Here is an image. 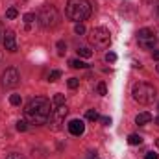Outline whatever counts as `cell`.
Returning <instances> with one entry per match:
<instances>
[{"label": "cell", "mask_w": 159, "mask_h": 159, "mask_svg": "<svg viewBox=\"0 0 159 159\" xmlns=\"http://www.w3.org/2000/svg\"><path fill=\"white\" fill-rule=\"evenodd\" d=\"M17 15H19V11H17L15 7H9V9L6 11V17H7V19H15Z\"/></svg>", "instance_id": "cell-24"}, {"label": "cell", "mask_w": 159, "mask_h": 159, "mask_svg": "<svg viewBox=\"0 0 159 159\" xmlns=\"http://www.w3.org/2000/svg\"><path fill=\"white\" fill-rule=\"evenodd\" d=\"M102 122H104V126H109V124H111V119H109V117H102Z\"/></svg>", "instance_id": "cell-30"}, {"label": "cell", "mask_w": 159, "mask_h": 159, "mask_svg": "<svg viewBox=\"0 0 159 159\" xmlns=\"http://www.w3.org/2000/svg\"><path fill=\"white\" fill-rule=\"evenodd\" d=\"M131 94H133V100L139 102V104H143V106H148V104H152V102L157 98V91H156V87L150 85V83H144V81L137 83V85L133 87Z\"/></svg>", "instance_id": "cell-3"}, {"label": "cell", "mask_w": 159, "mask_h": 159, "mask_svg": "<svg viewBox=\"0 0 159 159\" xmlns=\"http://www.w3.org/2000/svg\"><path fill=\"white\" fill-rule=\"evenodd\" d=\"M156 124H157V126H159V117H157V119H156Z\"/></svg>", "instance_id": "cell-33"}, {"label": "cell", "mask_w": 159, "mask_h": 159, "mask_svg": "<svg viewBox=\"0 0 159 159\" xmlns=\"http://www.w3.org/2000/svg\"><path fill=\"white\" fill-rule=\"evenodd\" d=\"M22 19H24V22H26V26H30V24L35 20V15H34V13H26Z\"/></svg>", "instance_id": "cell-21"}, {"label": "cell", "mask_w": 159, "mask_h": 159, "mask_svg": "<svg viewBox=\"0 0 159 159\" xmlns=\"http://www.w3.org/2000/svg\"><path fill=\"white\" fill-rule=\"evenodd\" d=\"M57 54L59 56H65V52H67V44H65V41H57Z\"/></svg>", "instance_id": "cell-16"}, {"label": "cell", "mask_w": 159, "mask_h": 159, "mask_svg": "<svg viewBox=\"0 0 159 159\" xmlns=\"http://www.w3.org/2000/svg\"><path fill=\"white\" fill-rule=\"evenodd\" d=\"M85 117H87V120H93V122H94V120H98V119H100V115H98V113H96L94 109H89Z\"/></svg>", "instance_id": "cell-20"}, {"label": "cell", "mask_w": 159, "mask_h": 159, "mask_svg": "<svg viewBox=\"0 0 159 159\" xmlns=\"http://www.w3.org/2000/svg\"><path fill=\"white\" fill-rule=\"evenodd\" d=\"M157 146H159V139H157Z\"/></svg>", "instance_id": "cell-36"}, {"label": "cell", "mask_w": 159, "mask_h": 159, "mask_svg": "<svg viewBox=\"0 0 159 159\" xmlns=\"http://www.w3.org/2000/svg\"><path fill=\"white\" fill-rule=\"evenodd\" d=\"M67 113H69V109H67V106H65V104H63V106H59V107H54V109H52V113H50V117H48V126H50V129H54V131L61 129V124L65 122Z\"/></svg>", "instance_id": "cell-6"}, {"label": "cell", "mask_w": 159, "mask_h": 159, "mask_svg": "<svg viewBox=\"0 0 159 159\" xmlns=\"http://www.w3.org/2000/svg\"><path fill=\"white\" fill-rule=\"evenodd\" d=\"M67 85H69V89H76V87L80 85V80L78 78H69Z\"/></svg>", "instance_id": "cell-23"}, {"label": "cell", "mask_w": 159, "mask_h": 159, "mask_svg": "<svg viewBox=\"0 0 159 159\" xmlns=\"http://www.w3.org/2000/svg\"><path fill=\"white\" fill-rule=\"evenodd\" d=\"M19 83H20V74H19V70H17L15 67H9V69H6V70L2 72V87L13 89V87H17Z\"/></svg>", "instance_id": "cell-7"}, {"label": "cell", "mask_w": 159, "mask_h": 159, "mask_svg": "<svg viewBox=\"0 0 159 159\" xmlns=\"http://www.w3.org/2000/svg\"><path fill=\"white\" fill-rule=\"evenodd\" d=\"M63 104H65V96H63V94H56L54 100H52V107H59V106H63Z\"/></svg>", "instance_id": "cell-12"}, {"label": "cell", "mask_w": 159, "mask_h": 159, "mask_svg": "<svg viewBox=\"0 0 159 159\" xmlns=\"http://www.w3.org/2000/svg\"><path fill=\"white\" fill-rule=\"evenodd\" d=\"M154 59H157V61H159V50H156V52H154Z\"/></svg>", "instance_id": "cell-32"}, {"label": "cell", "mask_w": 159, "mask_h": 159, "mask_svg": "<svg viewBox=\"0 0 159 159\" xmlns=\"http://www.w3.org/2000/svg\"><path fill=\"white\" fill-rule=\"evenodd\" d=\"M98 156H96V152H89V159H96Z\"/></svg>", "instance_id": "cell-31"}, {"label": "cell", "mask_w": 159, "mask_h": 159, "mask_svg": "<svg viewBox=\"0 0 159 159\" xmlns=\"http://www.w3.org/2000/svg\"><path fill=\"white\" fill-rule=\"evenodd\" d=\"M98 94H102V96L107 94V87H106V83H98Z\"/></svg>", "instance_id": "cell-27"}, {"label": "cell", "mask_w": 159, "mask_h": 159, "mask_svg": "<svg viewBox=\"0 0 159 159\" xmlns=\"http://www.w3.org/2000/svg\"><path fill=\"white\" fill-rule=\"evenodd\" d=\"M128 143H129V144H133V146H135V144H141V143H143V137H141V135L131 133V135L128 137Z\"/></svg>", "instance_id": "cell-13"}, {"label": "cell", "mask_w": 159, "mask_h": 159, "mask_svg": "<svg viewBox=\"0 0 159 159\" xmlns=\"http://www.w3.org/2000/svg\"><path fill=\"white\" fill-rule=\"evenodd\" d=\"M144 159H159V156L156 154V152H148V154H146V157H144Z\"/></svg>", "instance_id": "cell-29"}, {"label": "cell", "mask_w": 159, "mask_h": 159, "mask_svg": "<svg viewBox=\"0 0 159 159\" xmlns=\"http://www.w3.org/2000/svg\"><path fill=\"white\" fill-rule=\"evenodd\" d=\"M70 67H72V69H85L87 63H83L81 59H72V61H70Z\"/></svg>", "instance_id": "cell-15"}, {"label": "cell", "mask_w": 159, "mask_h": 159, "mask_svg": "<svg viewBox=\"0 0 159 159\" xmlns=\"http://www.w3.org/2000/svg\"><path fill=\"white\" fill-rule=\"evenodd\" d=\"M146 2H154V0H146Z\"/></svg>", "instance_id": "cell-34"}, {"label": "cell", "mask_w": 159, "mask_h": 159, "mask_svg": "<svg viewBox=\"0 0 159 159\" xmlns=\"http://www.w3.org/2000/svg\"><path fill=\"white\" fill-rule=\"evenodd\" d=\"M89 41L94 44V46H100V48H106L111 44V34L109 30L106 28H93L89 32Z\"/></svg>", "instance_id": "cell-5"}, {"label": "cell", "mask_w": 159, "mask_h": 159, "mask_svg": "<svg viewBox=\"0 0 159 159\" xmlns=\"http://www.w3.org/2000/svg\"><path fill=\"white\" fill-rule=\"evenodd\" d=\"M143 48H154L156 46V37H152V39H146V41H141L139 43Z\"/></svg>", "instance_id": "cell-14"}, {"label": "cell", "mask_w": 159, "mask_h": 159, "mask_svg": "<svg viewBox=\"0 0 159 159\" xmlns=\"http://www.w3.org/2000/svg\"><path fill=\"white\" fill-rule=\"evenodd\" d=\"M78 56L80 57H91L93 50H89V48H78Z\"/></svg>", "instance_id": "cell-19"}, {"label": "cell", "mask_w": 159, "mask_h": 159, "mask_svg": "<svg viewBox=\"0 0 159 159\" xmlns=\"http://www.w3.org/2000/svg\"><path fill=\"white\" fill-rule=\"evenodd\" d=\"M67 17L74 22L87 20L93 13V6L89 0H69L67 2Z\"/></svg>", "instance_id": "cell-2"}, {"label": "cell", "mask_w": 159, "mask_h": 159, "mask_svg": "<svg viewBox=\"0 0 159 159\" xmlns=\"http://www.w3.org/2000/svg\"><path fill=\"white\" fill-rule=\"evenodd\" d=\"M106 61H107V63H115V61H117V54L109 50V52L106 54Z\"/></svg>", "instance_id": "cell-22"}, {"label": "cell", "mask_w": 159, "mask_h": 159, "mask_svg": "<svg viewBox=\"0 0 159 159\" xmlns=\"http://www.w3.org/2000/svg\"><path fill=\"white\" fill-rule=\"evenodd\" d=\"M59 78H61V70H57V69L48 74V81H57Z\"/></svg>", "instance_id": "cell-18"}, {"label": "cell", "mask_w": 159, "mask_h": 159, "mask_svg": "<svg viewBox=\"0 0 159 159\" xmlns=\"http://www.w3.org/2000/svg\"><path fill=\"white\" fill-rule=\"evenodd\" d=\"M157 72H159V65H157Z\"/></svg>", "instance_id": "cell-35"}, {"label": "cell", "mask_w": 159, "mask_h": 159, "mask_svg": "<svg viewBox=\"0 0 159 159\" xmlns=\"http://www.w3.org/2000/svg\"><path fill=\"white\" fill-rule=\"evenodd\" d=\"M152 37H154V32H152L150 28H143V30H139V34H137L139 43H141V41H146V39H152Z\"/></svg>", "instance_id": "cell-11"}, {"label": "cell", "mask_w": 159, "mask_h": 159, "mask_svg": "<svg viewBox=\"0 0 159 159\" xmlns=\"http://www.w3.org/2000/svg\"><path fill=\"white\" fill-rule=\"evenodd\" d=\"M4 44H6V50L17 52V35H15V32L7 30V32L4 34Z\"/></svg>", "instance_id": "cell-8"}, {"label": "cell", "mask_w": 159, "mask_h": 159, "mask_svg": "<svg viewBox=\"0 0 159 159\" xmlns=\"http://www.w3.org/2000/svg\"><path fill=\"white\" fill-rule=\"evenodd\" d=\"M17 129H19V131H26V129H28L26 120H19V122H17Z\"/></svg>", "instance_id": "cell-26"}, {"label": "cell", "mask_w": 159, "mask_h": 159, "mask_svg": "<svg viewBox=\"0 0 159 159\" xmlns=\"http://www.w3.org/2000/svg\"><path fill=\"white\" fill-rule=\"evenodd\" d=\"M69 131L72 133V135H76V137H80V135H83V131H85V124H83V120H70L69 122Z\"/></svg>", "instance_id": "cell-9"}, {"label": "cell", "mask_w": 159, "mask_h": 159, "mask_svg": "<svg viewBox=\"0 0 159 159\" xmlns=\"http://www.w3.org/2000/svg\"><path fill=\"white\" fill-rule=\"evenodd\" d=\"M148 122H152V115H150L148 111H143V113H139V115L135 117V124H139V126H144V124H148Z\"/></svg>", "instance_id": "cell-10"}, {"label": "cell", "mask_w": 159, "mask_h": 159, "mask_svg": "<svg viewBox=\"0 0 159 159\" xmlns=\"http://www.w3.org/2000/svg\"><path fill=\"white\" fill-rule=\"evenodd\" d=\"M50 113H52V111H50V100L44 98V96H35V98H32V100L26 104V109H24L26 119L30 120L32 124H35V126L46 124Z\"/></svg>", "instance_id": "cell-1"}, {"label": "cell", "mask_w": 159, "mask_h": 159, "mask_svg": "<svg viewBox=\"0 0 159 159\" xmlns=\"http://www.w3.org/2000/svg\"><path fill=\"white\" fill-rule=\"evenodd\" d=\"M74 32H76L78 35H83V34H85V26H83L81 22H76V26H74Z\"/></svg>", "instance_id": "cell-25"}, {"label": "cell", "mask_w": 159, "mask_h": 159, "mask_svg": "<svg viewBox=\"0 0 159 159\" xmlns=\"http://www.w3.org/2000/svg\"><path fill=\"white\" fill-rule=\"evenodd\" d=\"M37 19H39V24L43 28H54L59 22V13H57L56 6L44 4V6H41L39 13H37Z\"/></svg>", "instance_id": "cell-4"}, {"label": "cell", "mask_w": 159, "mask_h": 159, "mask_svg": "<svg viewBox=\"0 0 159 159\" xmlns=\"http://www.w3.org/2000/svg\"><path fill=\"white\" fill-rule=\"evenodd\" d=\"M6 159H26V157H22L20 154H15V152H13V154H9Z\"/></svg>", "instance_id": "cell-28"}, {"label": "cell", "mask_w": 159, "mask_h": 159, "mask_svg": "<svg viewBox=\"0 0 159 159\" xmlns=\"http://www.w3.org/2000/svg\"><path fill=\"white\" fill-rule=\"evenodd\" d=\"M20 102H22L20 94H11V96H9V104H11V106H20Z\"/></svg>", "instance_id": "cell-17"}]
</instances>
